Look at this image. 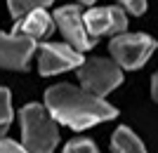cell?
<instances>
[{"label": "cell", "mask_w": 158, "mask_h": 153, "mask_svg": "<svg viewBox=\"0 0 158 153\" xmlns=\"http://www.w3.org/2000/svg\"><path fill=\"white\" fill-rule=\"evenodd\" d=\"M35 52V40L19 33H0V68L26 71Z\"/></svg>", "instance_id": "52a82bcc"}, {"label": "cell", "mask_w": 158, "mask_h": 153, "mask_svg": "<svg viewBox=\"0 0 158 153\" xmlns=\"http://www.w3.org/2000/svg\"><path fill=\"white\" fill-rule=\"evenodd\" d=\"M0 153H28V151L21 146V144H17V141L0 137Z\"/></svg>", "instance_id": "5bb4252c"}, {"label": "cell", "mask_w": 158, "mask_h": 153, "mask_svg": "<svg viewBox=\"0 0 158 153\" xmlns=\"http://www.w3.org/2000/svg\"><path fill=\"white\" fill-rule=\"evenodd\" d=\"M113 61L120 68H142L156 50V40L144 33H120L109 42Z\"/></svg>", "instance_id": "277c9868"}, {"label": "cell", "mask_w": 158, "mask_h": 153, "mask_svg": "<svg viewBox=\"0 0 158 153\" xmlns=\"http://www.w3.org/2000/svg\"><path fill=\"white\" fill-rule=\"evenodd\" d=\"M78 2H83V5H92V2H97V0H78Z\"/></svg>", "instance_id": "e0dca14e"}, {"label": "cell", "mask_w": 158, "mask_h": 153, "mask_svg": "<svg viewBox=\"0 0 158 153\" xmlns=\"http://www.w3.org/2000/svg\"><path fill=\"white\" fill-rule=\"evenodd\" d=\"M83 21L92 40L99 35H118L127 28V17L120 7H92L83 14Z\"/></svg>", "instance_id": "ba28073f"}, {"label": "cell", "mask_w": 158, "mask_h": 153, "mask_svg": "<svg viewBox=\"0 0 158 153\" xmlns=\"http://www.w3.org/2000/svg\"><path fill=\"white\" fill-rule=\"evenodd\" d=\"M111 151L113 153H146V148L130 127H118L111 137Z\"/></svg>", "instance_id": "30bf717a"}, {"label": "cell", "mask_w": 158, "mask_h": 153, "mask_svg": "<svg viewBox=\"0 0 158 153\" xmlns=\"http://www.w3.org/2000/svg\"><path fill=\"white\" fill-rule=\"evenodd\" d=\"M54 24L59 26L61 35L66 38V45H71L73 50H90L92 45H97V40L90 38L85 28V21H83V12H80L78 5H66V7H57L52 14Z\"/></svg>", "instance_id": "8992f818"}, {"label": "cell", "mask_w": 158, "mask_h": 153, "mask_svg": "<svg viewBox=\"0 0 158 153\" xmlns=\"http://www.w3.org/2000/svg\"><path fill=\"white\" fill-rule=\"evenodd\" d=\"M45 108L57 123L71 127V130H78V132L118 115V108L106 104L102 97H94L87 90L69 85V83L47 87Z\"/></svg>", "instance_id": "6da1fadb"}, {"label": "cell", "mask_w": 158, "mask_h": 153, "mask_svg": "<svg viewBox=\"0 0 158 153\" xmlns=\"http://www.w3.org/2000/svg\"><path fill=\"white\" fill-rule=\"evenodd\" d=\"M52 31H54L52 14H47V10H33V12L24 14L21 19H17L12 33L26 35L31 40H45L52 35Z\"/></svg>", "instance_id": "9c48e42d"}, {"label": "cell", "mask_w": 158, "mask_h": 153, "mask_svg": "<svg viewBox=\"0 0 158 153\" xmlns=\"http://www.w3.org/2000/svg\"><path fill=\"white\" fill-rule=\"evenodd\" d=\"M21 120V146L28 153H52L59 144L57 120L40 104H26L19 111Z\"/></svg>", "instance_id": "7a4b0ae2"}, {"label": "cell", "mask_w": 158, "mask_h": 153, "mask_svg": "<svg viewBox=\"0 0 158 153\" xmlns=\"http://www.w3.org/2000/svg\"><path fill=\"white\" fill-rule=\"evenodd\" d=\"M85 57L64 42H43L38 47V71L43 75H57L71 68H78Z\"/></svg>", "instance_id": "5b68a950"}, {"label": "cell", "mask_w": 158, "mask_h": 153, "mask_svg": "<svg viewBox=\"0 0 158 153\" xmlns=\"http://www.w3.org/2000/svg\"><path fill=\"white\" fill-rule=\"evenodd\" d=\"M64 153H99V151H97V146H94L90 139L78 137V139H71L69 144H66Z\"/></svg>", "instance_id": "4fadbf2b"}, {"label": "cell", "mask_w": 158, "mask_h": 153, "mask_svg": "<svg viewBox=\"0 0 158 153\" xmlns=\"http://www.w3.org/2000/svg\"><path fill=\"white\" fill-rule=\"evenodd\" d=\"M52 2L54 0H7V7L14 19H21L24 14L33 12V10H47Z\"/></svg>", "instance_id": "8fae6325"}, {"label": "cell", "mask_w": 158, "mask_h": 153, "mask_svg": "<svg viewBox=\"0 0 158 153\" xmlns=\"http://www.w3.org/2000/svg\"><path fill=\"white\" fill-rule=\"evenodd\" d=\"M12 125V97L7 87H0V134H5Z\"/></svg>", "instance_id": "7c38bea8"}, {"label": "cell", "mask_w": 158, "mask_h": 153, "mask_svg": "<svg viewBox=\"0 0 158 153\" xmlns=\"http://www.w3.org/2000/svg\"><path fill=\"white\" fill-rule=\"evenodd\" d=\"M132 14H144L146 12V0H120Z\"/></svg>", "instance_id": "9a60e30c"}, {"label": "cell", "mask_w": 158, "mask_h": 153, "mask_svg": "<svg viewBox=\"0 0 158 153\" xmlns=\"http://www.w3.org/2000/svg\"><path fill=\"white\" fill-rule=\"evenodd\" d=\"M78 78L83 90H87L94 97H104L123 83V71L113 59L94 57V59H85L78 66Z\"/></svg>", "instance_id": "3957f363"}, {"label": "cell", "mask_w": 158, "mask_h": 153, "mask_svg": "<svg viewBox=\"0 0 158 153\" xmlns=\"http://www.w3.org/2000/svg\"><path fill=\"white\" fill-rule=\"evenodd\" d=\"M151 97L158 101V71L153 73V78H151Z\"/></svg>", "instance_id": "2e32d148"}]
</instances>
